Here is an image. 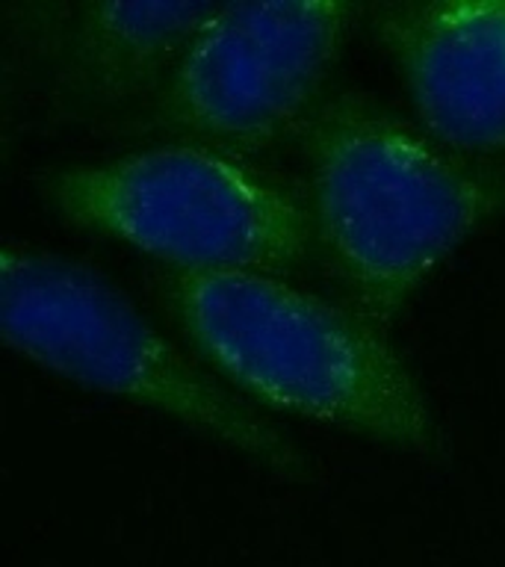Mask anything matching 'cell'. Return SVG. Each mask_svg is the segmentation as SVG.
Instances as JSON below:
<instances>
[{
    "label": "cell",
    "mask_w": 505,
    "mask_h": 567,
    "mask_svg": "<svg viewBox=\"0 0 505 567\" xmlns=\"http://www.w3.org/2000/svg\"><path fill=\"white\" fill-rule=\"evenodd\" d=\"M301 145L313 248L381 328L470 234L505 216V163L461 154L367 95L326 97Z\"/></svg>",
    "instance_id": "cell-1"
},
{
    "label": "cell",
    "mask_w": 505,
    "mask_h": 567,
    "mask_svg": "<svg viewBox=\"0 0 505 567\" xmlns=\"http://www.w3.org/2000/svg\"><path fill=\"white\" fill-rule=\"evenodd\" d=\"M60 219L115 239L168 272H299L313 251L301 193L228 151L166 142L56 168L42 181Z\"/></svg>",
    "instance_id": "cell-4"
},
{
    "label": "cell",
    "mask_w": 505,
    "mask_h": 567,
    "mask_svg": "<svg viewBox=\"0 0 505 567\" xmlns=\"http://www.w3.org/2000/svg\"><path fill=\"white\" fill-rule=\"evenodd\" d=\"M168 317L216 379L281 414L443 458L446 437L381 326L278 275L166 272Z\"/></svg>",
    "instance_id": "cell-2"
},
{
    "label": "cell",
    "mask_w": 505,
    "mask_h": 567,
    "mask_svg": "<svg viewBox=\"0 0 505 567\" xmlns=\"http://www.w3.org/2000/svg\"><path fill=\"white\" fill-rule=\"evenodd\" d=\"M219 3H65L48 9V89L71 115L113 113L166 83Z\"/></svg>",
    "instance_id": "cell-7"
},
{
    "label": "cell",
    "mask_w": 505,
    "mask_h": 567,
    "mask_svg": "<svg viewBox=\"0 0 505 567\" xmlns=\"http://www.w3.org/2000/svg\"><path fill=\"white\" fill-rule=\"evenodd\" d=\"M361 3H219L151 101L175 142L251 157L305 133Z\"/></svg>",
    "instance_id": "cell-5"
},
{
    "label": "cell",
    "mask_w": 505,
    "mask_h": 567,
    "mask_svg": "<svg viewBox=\"0 0 505 567\" xmlns=\"http://www.w3.org/2000/svg\"><path fill=\"white\" fill-rule=\"evenodd\" d=\"M0 334L42 370L101 396L172 416L287 482L317 467L210 370L177 349L127 292L78 257L7 239L0 251Z\"/></svg>",
    "instance_id": "cell-3"
},
{
    "label": "cell",
    "mask_w": 505,
    "mask_h": 567,
    "mask_svg": "<svg viewBox=\"0 0 505 567\" xmlns=\"http://www.w3.org/2000/svg\"><path fill=\"white\" fill-rule=\"evenodd\" d=\"M370 24L429 136L473 157L505 154V0L379 3Z\"/></svg>",
    "instance_id": "cell-6"
}]
</instances>
